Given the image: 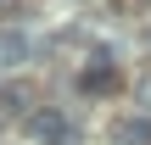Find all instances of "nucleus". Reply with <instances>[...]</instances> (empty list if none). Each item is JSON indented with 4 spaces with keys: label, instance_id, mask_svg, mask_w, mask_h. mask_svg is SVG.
I'll list each match as a JSON object with an SVG mask.
<instances>
[{
    "label": "nucleus",
    "instance_id": "obj_1",
    "mask_svg": "<svg viewBox=\"0 0 151 145\" xmlns=\"http://www.w3.org/2000/svg\"><path fill=\"white\" fill-rule=\"evenodd\" d=\"M28 134H34L39 145H73V123H67L56 106H45V112L28 117Z\"/></svg>",
    "mask_w": 151,
    "mask_h": 145
},
{
    "label": "nucleus",
    "instance_id": "obj_2",
    "mask_svg": "<svg viewBox=\"0 0 151 145\" xmlns=\"http://www.w3.org/2000/svg\"><path fill=\"white\" fill-rule=\"evenodd\" d=\"M28 56H34V39H28L22 28H0V67L11 73V67H22Z\"/></svg>",
    "mask_w": 151,
    "mask_h": 145
},
{
    "label": "nucleus",
    "instance_id": "obj_3",
    "mask_svg": "<svg viewBox=\"0 0 151 145\" xmlns=\"http://www.w3.org/2000/svg\"><path fill=\"white\" fill-rule=\"evenodd\" d=\"M112 84H118V73H112V61H106V56H95V67H84V73H78V89H84V95H106Z\"/></svg>",
    "mask_w": 151,
    "mask_h": 145
},
{
    "label": "nucleus",
    "instance_id": "obj_4",
    "mask_svg": "<svg viewBox=\"0 0 151 145\" xmlns=\"http://www.w3.org/2000/svg\"><path fill=\"white\" fill-rule=\"evenodd\" d=\"M0 123H6V117H0Z\"/></svg>",
    "mask_w": 151,
    "mask_h": 145
}]
</instances>
